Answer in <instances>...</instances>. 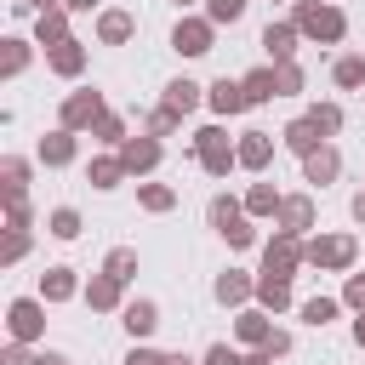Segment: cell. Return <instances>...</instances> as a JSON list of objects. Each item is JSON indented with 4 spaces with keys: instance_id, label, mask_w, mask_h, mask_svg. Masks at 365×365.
Wrapping results in <instances>:
<instances>
[{
    "instance_id": "obj_1",
    "label": "cell",
    "mask_w": 365,
    "mask_h": 365,
    "mask_svg": "<svg viewBox=\"0 0 365 365\" xmlns=\"http://www.w3.org/2000/svg\"><path fill=\"white\" fill-rule=\"evenodd\" d=\"M297 29H302L308 40H319V46H336V40L348 34V17H342L331 0H302V6H297Z\"/></svg>"
},
{
    "instance_id": "obj_2",
    "label": "cell",
    "mask_w": 365,
    "mask_h": 365,
    "mask_svg": "<svg viewBox=\"0 0 365 365\" xmlns=\"http://www.w3.org/2000/svg\"><path fill=\"white\" fill-rule=\"evenodd\" d=\"M194 160H200L211 177H228V171L240 165V154H234V143L222 137V125H200V131H194Z\"/></svg>"
},
{
    "instance_id": "obj_3",
    "label": "cell",
    "mask_w": 365,
    "mask_h": 365,
    "mask_svg": "<svg viewBox=\"0 0 365 365\" xmlns=\"http://www.w3.org/2000/svg\"><path fill=\"white\" fill-rule=\"evenodd\" d=\"M302 262L331 268V274L354 268V234H319V240H308V245H302Z\"/></svg>"
},
{
    "instance_id": "obj_4",
    "label": "cell",
    "mask_w": 365,
    "mask_h": 365,
    "mask_svg": "<svg viewBox=\"0 0 365 365\" xmlns=\"http://www.w3.org/2000/svg\"><path fill=\"white\" fill-rule=\"evenodd\" d=\"M211 40H217V23H211V17H177V29H171V46H177L182 57H205Z\"/></svg>"
},
{
    "instance_id": "obj_5",
    "label": "cell",
    "mask_w": 365,
    "mask_h": 365,
    "mask_svg": "<svg viewBox=\"0 0 365 365\" xmlns=\"http://www.w3.org/2000/svg\"><path fill=\"white\" fill-rule=\"evenodd\" d=\"M302 262V234H291V228H279L274 240H268V251H262V274H279V279H291V268Z\"/></svg>"
},
{
    "instance_id": "obj_6",
    "label": "cell",
    "mask_w": 365,
    "mask_h": 365,
    "mask_svg": "<svg viewBox=\"0 0 365 365\" xmlns=\"http://www.w3.org/2000/svg\"><path fill=\"white\" fill-rule=\"evenodd\" d=\"M6 331H11V342H34V336L46 331V308H40L34 297H17V302L6 308Z\"/></svg>"
},
{
    "instance_id": "obj_7",
    "label": "cell",
    "mask_w": 365,
    "mask_h": 365,
    "mask_svg": "<svg viewBox=\"0 0 365 365\" xmlns=\"http://www.w3.org/2000/svg\"><path fill=\"white\" fill-rule=\"evenodd\" d=\"M205 103H211V114H245V108H251L245 86H240V80H228V74L205 86Z\"/></svg>"
},
{
    "instance_id": "obj_8",
    "label": "cell",
    "mask_w": 365,
    "mask_h": 365,
    "mask_svg": "<svg viewBox=\"0 0 365 365\" xmlns=\"http://www.w3.org/2000/svg\"><path fill=\"white\" fill-rule=\"evenodd\" d=\"M336 171H342V154H336L331 143H319L314 154H302V182L325 188V182H336Z\"/></svg>"
},
{
    "instance_id": "obj_9",
    "label": "cell",
    "mask_w": 365,
    "mask_h": 365,
    "mask_svg": "<svg viewBox=\"0 0 365 365\" xmlns=\"http://www.w3.org/2000/svg\"><path fill=\"white\" fill-rule=\"evenodd\" d=\"M234 154H240L245 171H268V160H274V131H245V137L234 143Z\"/></svg>"
},
{
    "instance_id": "obj_10",
    "label": "cell",
    "mask_w": 365,
    "mask_h": 365,
    "mask_svg": "<svg viewBox=\"0 0 365 365\" xmlns=\"http://www.w3.org/2000/svg\"><path fill=\"white\" fill-rule=\"evenodd\" d=\"M97 114H103V97H97V86H86V91H74V97L63 103V125H68V131L91 125Z\"/></svg>"
},
{
    "instance_id": "obj_11",
    "label": "cell",
    "mask_w": 365,
    "mask_h": 365,
    "mask_svg": "<svg viewBox=\"0 0 365 365\" xmlns=\"http://www.w3.org/2000/svg\"><path fill=\"white\" fill-rule=\"evenodd\" d=\"M120 160H125V171H154L160 165V137H125L120 143Z\"/></svg>"
},
{
    "instance_id": "obj_12",
    "label": "cell",
    "mask_w": 365,
    "mask_h": 365,
    "mask_svg": "<svg viewBox=\"0 0 365 365\" xmlns=\"http://www.w3.org/2000/svg\"><path fill=\"white\" fill-rule=\"evenodd\" d=\"M120 325L131 331V342H143V336H154V325H160V308H154L148 297H137V302H125V308H120Z\"/></svg>"
},
{
    "instance_id": "obj_13",
    "label": "cell",
    "mask_w": 365,
    "mask_h": 365,
    "mask_svg": "<svg viewBox=\"0 0 365 365\" xmlns=\"http://www.w3.org/2000/svg\"><path fill=\"white\" fill-rule=\"evenodd\" d=\"M68 17H74L68 6H51V11H40V17H34V40H40L46 51H51V46H63V40H68Z\"/></svg>"
},
{
    "instance_id": "obj_14",
    "label": "cell",
    "mask_w": 365,
    "mask_h": 365,
    "mask_svg": "<svg viewBox=\"0 0 365 365\" xmlns=\"http://www.w3.org/2000/svg\"><path fill=\"white\" fill-rule=\"evenodd\" d=\"M131 34H137V17H131V11H120V6H108V11L97 17V40H103V46H125Z\"/></svg>"
},
{
    "instance_id": "obj_15",
    "label": "cell",
    "mask_w": 365,
    "mask_h": 365,
    "mask_svg": "<svg viewBox=\"0 0 365 365\" xmlns=\"http://www.w3.org/2000/svg\"><path fill=\"white\" fill-rule=\"evenodd\" d=\"M279 143H285V148H291V154H314V148H319V143H325V131H319V125H314V114H302V120H291V125H285V131H279Z\"/></svg>"
},
{
    "instance_id": "obj_16",
    "label": "cell",
    "mask_w": 365,
    "mask_h": 365,
    "mask_svg": "<svg viewBox=\"0 0 365 365\" xmlns=\"http://www.w3.org/2000/svg\"><path fill=\"white\" fill-rule=\"evenodd\" d=\"M297 34H302L297 23H268V29H262V51H268L274 63H291V51H297Z\"/></svg>"
},
{
    "instance_id": "obj_17",
    "label": "cell",
    "mask_w": 365,
    "mask_h": 365,
    "mask_svg": "<svg viewBox=\"0 0 365 365\" xmlns=\"http://www.w3.org/2000/svg\"><path fill=\"white\" fill-rule=\"evenodd\" d=\"M279 228L308 234V228H314V200H308V194H285V200H279Z\"/></svg>"
},
{
    "instance_id": "obj_18",
    "label": "cell",
    "mask_w": 365,
    "mask_h": 365,
    "mask_svg": "<svg viewBox=\"0 0 365 365\" xmlns=\"http://www.w3.org/2000/svg\"><path fill=\"white\" fill-rule=\"evenodd\" d=\"M46 63H51V74L74 80V74L86 68V46H80V40H63V46H51V51H46Z\"/></svg>"
},
{
    "instance_id": "obj_19",
    "label": "cell",
    "mask_w": 365,
    "mask_h": 365,
    "mask_svg": "<svg viewBox=\"0 0 365 365\" xmlns=\"http://www.w3.org/2000/svg\"><path fill=\"white\" fill-rule=\"evenodd\" d=\"M200 97H205V86H194V80H171L160 108H171V114L182 120V114H194V108H200Z\"/></svg>"
},
{
    "instance_id": "obj_20",
    "label": "cell",
    "mask_w": 365,
    "mask_h": 365,
    "mask_svg": "<svg viewBox=\"0 0 365 365\" xmlns=\"http://www.w3.org/2000/svg\"><path fill=\"white\" fill-rule=\"evenodd\" d=\"M245 297H257V279H245L240 268H228V274H217V302H222V308H240Z\"/></svg>"
},
{
    "instance_id": "obj_21",
    "label": "cell",
    "mask_w": 365,
    "mask_h": 365,
    "mask_svg": "<svg viewBox=\"0 0 365 365\" xmlns=\"http://www.w3.org/2000/svg\"><path fill=\"white\" fill-rule=\"evenodd\" d=\"M240 86H245V97H251V103H274V97H279V74H274V63H268V68L240 74Z\"/></svg>"
},
{
    "instance_id": "obj_22",
    "label": "cell",
    "mask_w": 365,
    "mask_h": 365,
    "mask_svg": "<svg viewBox=\"0 0 365 365\" xmlns=\"http://www.w3.org/2000/svg\"><path fill=\"white\" fill-rule=\"evenodd\" d=\"M34 154H40L46 165H68V160H74V131H68V125H57L51 137H40V148H34Z\"/></svg>"
},
{
    "instance_id": "obj_23",
    "label": "cell",
    "mask_w": 365,
    "mask_h": 365,
    "mask_svg": "<svg viewBox=\"0 0 365 365\" xmlns=\"http://www.w3.org/2000/svg\"><path fill=\"white\" fill-rule=\"evenodd\" d=\"M234 336H240V342H251V348H262V342L274 336V325H268V314H262V308H245V314L234 319Z\"/></svg>"
},
{
    "instance_id": "obj_24",
    "label": "cell",
    "mask_w": 365,
    "mask_h": 365,
    "mask_svg": "<svg viewBox=\"0 0 365 365\" xmlns=\"http://www.w3.org/2000/svg\"><path fill=\"white\" fill-rule=\"evenodd\" d=\"M74 291H80L74 268H46V279H40V297H46V302H68Z\"/></svg>"
},
{
    "instance_id": "obj_25",
    "label": "cell",
    "mask_w": 365,
    "mask_h": 365,
    "mask_svg": "<svg viewBox=\"0 0 365 365\" xmlns=\"http://www.w3.org/2000/svg\"><path fill=\"white\" fill-rule=\"evenodd\" d=\"M257 302L262 308H291V279H279V274H257Z\"/></svg>"
},
{
    "instance_id": "obj_26",
    "label": "cell",
    "mask_w": 365,
    "mask_h": 365,
    "mask_svg": "<svg viewBox=\"0 0 365 365\" xmlns=\"http://www.w3.org/2000/svg\"><path fill=\"white\" fill-rule=\"evenodd\" d=\"M205 217H211V228H217V234H228V228H234V222L245 217V205H240L234 194H217V200L205 205Z\"/></svg>"
},
{
    "instance_id": "obj_27",
    "label": "cell",
    "mask_w": 365,
    "mask_h": 365,
    "mask_svg": "<svg viewBox=\"0 0 365 365\" xmlns=\"http://www.w3.org/2000/svg\"><path fill=\"white\" fill-rule=\"evenodd\" d=\"M86 302H91V308H103V314H108V308H120V279H114V274H91Z\"/></svg>"
},
{
    "instance_id": "obj_28",
    "label": "cell",
    "mask_w": 365,
    "mask_h": 365,
    "mask_svg": "<svg viewBox=\"0 0 365 365\" xmlns=\"http://www.w3.org/2000/svg\"><path fill=\"white\" fill-rule=\"evenodd\" d=\"M91 188H120V177H125V160L120 154H103V160H91Z\"/></svg>"
},
{
    "instance_id": "obj_29",
    "label": "cell",
    "mask_w": 365,
    "mask_h": 365,
    "mask_svg": "<svg viewBox=\"0 0 365 365\" xmlns=\"http://www.w3.org/2000/svg\"><path fill=\"white\" fill-rule=\"evenodd\" d=\"M279 200H285V194H274V182H251L245 211H251V217H279Z\"/></svg>"
},
{
    "instance_id": "obj_30",
    "label": "cell",
    "mask_w": 365,
    "mask_h": 365,
    "mask_svg": "<svg viewBox=\"0 0 365 365\" xmlns=\"http://www.w3.org/2000/svg\"><path fill=\"white\" fill-rule=\"evenodd\" d=\"M103 274H114V279L125 285V279L137 274V251H131V245H114V251L103 257Z\"/></svg>"
},
{
    "instance_id": "obj_31",
    "label": "cell",
    "mask_w": 365,
    "mask_h": 365,
    "mask_svg": "<svg viewBox=\"0 0 365 365\" xmlns=\"http://www.w3.org/2000/svg\"><path fill=\"white\" fill-rule=\"evenodd\" d=\"M46 234H57V240H74V234H80V211H74V205H57V211L46 217Z\"/></svg>"
},
{
    "instance_id": "obj_32",
    "label": "cell",
    "mask_w": 365,
    "mask_h": 365,
    "mask_svg": "<svg viewBox=\"0 0 365 365\" xmlns=\"http://www.w3.org/2000/svg\"><path fill=\"white\" fill-rule=\"evenodd\" d=\"M331 80H336L342 91H354V86H365V57H336V68H331Z\"/></svg>"
},
{
    "instance_id": "obj_33",
    "label": "cell",
    "mask_w": 365,
    "mask_h": 365,
    "mask_svg": "<svg viewBox=\"0 0 365 365\" xmlns=\"http://www.w3.org/2000/svg\"><path fill=\"white\" fill-rule=\"evenodd\" d=\"M91 137H97V143H125V120H120V114H108V108H103V114H97V120H91Z\"/></svg>"
},
{
    "instance_id": "obj_34",
    "label": "cell",
    "mask_w": 365,
    "mask_h": 365,
    "mask_svg": "<svg viewBox=\"0 0 365 365\" xmlns=\"http://www.w3.org/2000/svg\"><path fill=\"white\" fill-rule=\"evenodd\" d=\"M137 200H143V211H171V205H177V194H171L165 182H143Z\"/></svg>"
},
{
    "instance_id": "obj_35",
    "label": "cell",
    "mask_w": 365,
    "mask_h": 365,
    "mask_svg": "<svg viewBox=\"0 0 365 365\" xmlns=\"http://www.w3.org/2000/svg\"><path fill=\"white\" fill-rule=\"evenodd\" d=\"M336 308H342L336 297H308V302H302V319H308V325H331Z\"/></svg>"
},
{
    "instance_id": "obj_36",
    "label": "cell",
    "mask_w": 365,
    "mask_h": 365,
    "mask_svg": "<svg viewBox=\"0 0 365 365\" xmlns=\"http://www.w3.org/2000/svg\"><path fill=\"white\" fill-rule=\"evenodd\" d=\"M245 6H251V0H205V17H211V23H240Z\"/></svg>"
},
{
    "instance_id": "obj_37",
    "label": "cell",
    "mask_w": 365,
    "mask_h": 365,
    "mask_svg": "<svg viewBox=\"0 0 365 365\" xmlns=\"http://www.w3.org/2000/svg\"><path fill=\"white\" fill-rule=\"evenodd\" d=\"M29 68V40H6V63H0V74L11 80V74H23Z\"/></svg>"
},
{
    "instance_id": "obj_38",
    "label": "cell",
    "mask_w": 365,
    "mask_h": 365,
    "mask_svg": "<svg viewBox=\"0 0 365 365\" xmlns=\"http://www.w3.org/2000/svg\"><path fill=\"white\" fill-rule=\"evenodd\" d=\"M308 114H314V125H319L325 137H336V131H342V108H336V103H314Z\"/></svg>"
},
{
    "instance_id": "obj_39",
    "label": "cell",
    "mask_w": 365,
    "mask_h": 365,
    "mask_svg": "<svg viewBox=\"0 0 365 365\" xmlns=\"http://www.w3.org/2000/svg\"><path fill=\"white\" fill-rule=\"evenodd\" d=\"M0 177H6V194H11V200H23V182H29V165H23V160H6V165H0Z\"/></svg>"
},
{
    "instance_id": "obj_40",
    "label": "cell",
    "mask_w": 365,
    "mask_h": 365,
    "mask_svg": "<svg viewBox=\"0 0 365 365\" xmlns=\"http://www.w3.org/2000/svg\"><path fill=\"white\" fill-rule=\"evenodd\" d=\"M274 74H279V97H297L302 91V68L297 63H274Z\"/></svg>"
},
{
    "instance_id": "obj_41",
    "label": "cell",
    "mask_w": 365,
    "mask_h": 365,
    "mask_svg": "<svg viewBox=\"0 0 365 365\" xmlns=\"http://www.w3.org/2000/svg\"><path fill=\"white\" fill-rule=\"evenodd\" d=\"M200 365H245V354H240V348H228V342H211Z\"/></svg>"
},
{
    "instance_id": "obj_42",
    "label": "cell",
    "mask_w": 365,
    "mask_h": 365,
    "mask_svg": "<svg viewBox=\"0 0 365 365\" xmlns=\"http://www.w3.org/2000/svg\"><path fill=\"white\" fill-rule=\"evenodd\" d=\"M342 302L365 314V274H348V285H342Z\"/></svg>"
},
{
    "instance_id": "obj_43",
    "label": "cell",
    "mask_w": 365,
    "mask_h": 365,
    "mask_svg": "<svg viewBox=\"0 0 365 365\" xmlns=\"http://www.w3.org/2000/svg\"><path fill=\"white\" fill-rule=\"evenodd\" d=\"M125 365H165V354H160V348H143V342H131Z\"/></svg>"
},
{
    "instance_id": "obj_44",
    "label": "cell",
    "mask_w": 365,
    "mask_h": 365,
    "mask_svg": "<svg viewBox=\"0 0 365 365\" xmlns=\"http://www.w3.org/2000/svg\"><path fill=\"white\" fill-rule=\"evenodd\" d=\"M171 125H177V114H171V108H154V114H148V137H165Z\"/></svg>"
},
{
    "instance_id": "obj_45",
    "label": "cell",
    "mask_w": 365,
    "mask_h": 365,
    "mask_svg": "<svg viewBox=\"0 0 365 365\" xmlns=\"http://www.w3.org/2000/svg\"><path fill=\"white\" fill-rule=\"evenodd\" d=\"M262 354H268V359H279V354H291V331H279V325H274V336L262 342Z\"/></svg>"
},
{
    "instance_id": "obj_46",
    "label": "cell",
    "mask_w": 365,
    "mask_h": 365,
    "mask_svg": "<svg viewBox=\"0 0 365 365\" xmlns=\"http://www.w3.org/2000/svg\"><path fill=\"white\" fill-rule=\"evenodd\" d=\"M0 365H34V354H29V342H11V348L0 354Z\"/></svg>"
},
{
    "instance_id": "obj_47",
    "label": "cell",
    "mask_w": 365,
    "mask_h": 365,
    "mask_svg": "<svg viewBox=\"0 0 365 365\" xmlns=\"http://www.w3.org/2000/svg\"><path fill=\"white\" fill-rule=\"evenodd\" d=\"M51 6H63V0H17V11H34V17H40V11H51Z\"/></svg>"
},
{
    "instance_id": "obj_48",
    "label": "cell",
    "mask_w": 365,
    "mask_h": 365,
    "mask_svg": "<svg viewBox=\"0 0 365 365\" xmlns=\"http://www.w3.org/2000/svg\"><path fill=\"white\" fill-rule=\"evenodd\" d=\"M34 365H68V354H57V348H40V354H34Z\"/></svg>"
},
{
    "instance_id": "obj_49",
    "label": "cell",
    "mask_w": 365,
    "mask_h": 365,
    "mask_svg": "<svg viewBox=\"0 0 365 365\" xmlns=\"http://www.w3.org/2000/svg\"><path fill=\"white\" fill-rule=\"evenodd\" d=\"M63 6H68V11H74V17H80V11H91V6H97V0H63Z\"/></svg>"
},
{
    "instance_id": "obj_50",
    "label": "cell",
    "mask_w": 365,
    "mask_h": 365,
    "mask_svg": "<svg viewBox=\"0 0 365 365\" xmlns=\"http://www.w3.org/2000/svg\"><path fill=\"white\" fill-rule=\"evenodd\" d=\"M354 222H365V194H354Z\"/></svg>"
},
{
    "instance_id": "obj_51",
    "label": "cell",
    "mask_w": 365,
    "mask_h": 365,
    "mask_svg": "<svg viewBox=\"0 0 365 365\" xmlns=\"http://www.w3.org/2000/svg\"><path fill=\"white\" fill-rule=\"evenodd\" d=\"M354 342H359V348H365V314H359V319H354Z\"/></svg>"
},
{
    "instance_id": "obj_52",
    "label": "cell",
    "mask_w": 365,
    "mask_h": 365,
    "mask_svg": "<svg viewBox=\"0 0 365 365\" xmlns=\"http://www.w3.org/2000/svg\"><path fill=\"white\" fill-rule=\"evenodd\" d=\"M165 365H194V359L188 354H165Z\"/></svg>"
},
{
    "instance_id": "obj_53",
    "label": "cell",
    "mask_w": 365,
    "mask_h": 365,
    "mask_svg": "<svg viewBox=\"0 0 365 365\" xmlns=\"http://www.w3.org/2000/svg\"><path fill=\"white\" fill-rule=\"evenodd\" d=\"M245 365H274V359H268V354H262V348H257V354H251V359H245Z\"/></svg>"
},
{
    "instance_id": "obj_54",
    "label": "cell",
    "mask_w": 365,
    "mask_h": 365,
    "mask_svg": "<svg viewBox=\"0 0 365 365\" xmlns=\"http://www.w3.org/2000/svg\"><path fill=\"white\" fill-rule=\"evenodd\" d=\"M177 6H188V0H177Z\"/></svg>"
}]
</instances>
